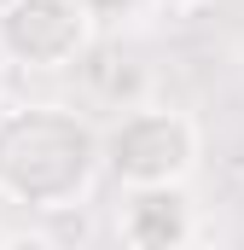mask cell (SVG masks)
Segmentation results:
<instances>
[{
	"instance_id": "obj_3",
	"label": "cell",
	"mask_w": 244,
	"mask_h": 250,
	"mask_svg": "<svg viewBox=\"0 0 244 250\" xmlns=\"http://www.w3.org/2000/svg\"><path fill=\"white\" fill-rule=\"evenodd\" d=\"M93 41L81 0H6L0 6V59L18 70H70Z\"/></svg>"
},
{
	"instance_id": "obj_4",
	"label": "cell",
	"mask_w": 244,
	"mask_h": 250,
	"mask_svg": "<svg viewBox=\"0 0 244 250\" xmlns=\"http://www.w3.org/2000/svg\"><path fill=\"white\" fill-rule=\"evenodd\" d=\"M117 239L128 250H192L198 209L186 187H128L117 204Z\"/></svg>"
},
{
	"instance_id": "obj_7",
	"label": "cell",
	"mask_w": 244,
	"mask_h": 250,
	"mask_svg": "<svg viewBox=\"0 0 244 250\" xmlns=\"http://www.w3.org/2000/svg\"><path fill=\"white\" fill-rule=\"evenodd\" d=\"M163 6H169V12H181V18H198V12H209L215 0H163Z\"/></svg>"
},
{
	"instance_id": "obj_5",
	"label": "cell",
	"mask_w": 244,
	"mask_h": 250,
	"mask_svg": "<svg viewBox=\"0 0 244 250\" xmlns=\"http://www.w3.org/2000/svg\"><path fill=\"white\" fill-rule=\"evenodd\" d=\"M128 6H134V0H81V12H87L93 23H111V18H122V12H128Z\"/></svg>"
},
{
	"instance_id": "obj_2",
	"label": "cell",
	"mask_w": 244,
	"mask_h": 250,
	"mask_svg": "<svg viewBox=\"0 0 244 250\" xmlns=\"http://www.w3.org/2000/svg\"><path fill=\"white\" fill-rule=\"evenodd\" d=\"M203 134L186 111L169 105H128L117 123L99 134V163L122 187H181L198 169Z\"/></svg>"
},
{
	"instance_id": "obj_1",
	"label": "cell",
	"mask_w": 244,
	"mask_h": 250,
	"mask_svg": "<svg viewBox=\"0 0 244 250\" xmlns=\"http://www.w3.org/2000/svg\"><path fill=\"white\" fill-rule=\"evenodd\" d=\"M99 175V134L59 105L0 111V198L23 209H70Z\"/></svg>"
},
{
	"instance_id": "obj_6",
	"label": "cell",
	"mask_w": 244,
	"mask_h": 250,
	"mask_svg": "<svg viewBox=\"0 0 244 250\" xmlns=\"http://www.w3.org/2000/svg\"><path fill=\"white\" fill-rule=\"evenodd\" d=\"M0 250H59V245H53L47 233H12V239H6Z\"/></svg>"
},
{
	"instance_id": "obj_8",
	"label": "cell",
	"mask_w": 244,
	"mask_h": 250,
	"mask_svg": "<svg viewBox=\"0 0 244 250\" xmlns=\"http://www.w3.org/2000/svg\"><path fill=\"white\" fill-rule=\"evenodd\" d=\"M0 87H6V59H0Z\"/></svg>"
}]
</instances>
